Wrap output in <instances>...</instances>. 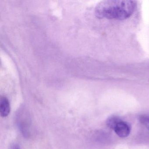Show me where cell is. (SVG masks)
Returning <instances> with one entry per match:
<instances>
[{"label": "cell", "instance_id": "3", "mask_svg": "<svg viewBox=\"0 0 149 149\" xmlns=\"http://www.w3.org/2000/svg\"><path fill=\"white\" fill-rule=\"evenodd\" d=\"M113 130L116 135L121 138H125L128 136L131 131L129 125L121 119L116 123Z\"/></svg>", "mask_w": 149, "mask_h": 149}, {"label": "cell", "instance_id": "5", "mask_svg": "<svg viewBox=\"0 0 149 149\" xmlns=\"http://www.w3.org/2000/svg\"><path fill=\"white\" fill-rule=\"evenodd\" d=\"M139 122L149 130V116H141L139 117Z\"/></svg>", "mask_w": 149, "mask_h": 149}, {"label": "cell", "instance_id": "1", "mask_svg": "<svg viewBox=\"0 0 149 149\" xmlns=\"http://www.w3.org/2000/svg\"><path fill=\"white\" fill-rule=\"evenodd\" d=\"M136 7L134 1H104L97 5L95 14L100 19L124 20L132 16Z\"/></svg>", "mask_w": 149, "mask_h": 149}, {"label": "cell", "instance_id": "4", "mask_svg": "<svg viewBox=\"0 0 149 149\" xmlns=\"http://www.w3.org/2000/svg\"><path fill=\"white\" fill-rule=\"evenodd\" d=\"M11 111L10 103L8 99L5 97H1L0 99V113L2 117H6L9 115Z\"/></svg>", "mask_w": 149, "mask_h": 149}, {"label": "cell", "instance_id": "2", "mask_svg": "<svg viewBox=\"0 0 149 149\" xmlns=\"http://www.w3.org/2000/svg\"><path fill=\"white\" fill-rule=\"evenodd\" d=\"M17 122L19 128L23 135L28 136L30 133L31 121L27 111L21 109L17 113Z\"/></svg>", "mask_w": 149, "mask_h": 149}, {"label": "cell", "instance_id": "6", "mask_svg": "<svg viewBox=\"0 0 149 149\" xmlns=\"http://www.w3.org/2000/svg\"><path fill=\"white\" fill-rule=\"evenodd\" d=\"M10 149H21V148L19 145L14 143L11 145Z\"/></svg>", "mask_w": 149, "mask_h": 149}]
</instances>
